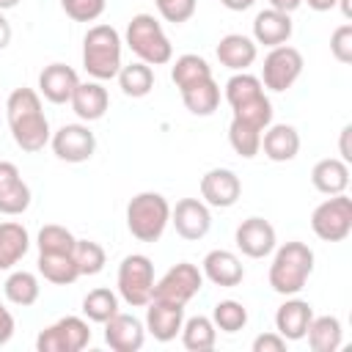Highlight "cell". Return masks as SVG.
I'll return each mask as SVG.
<instances>
[{
  "mask_svg": "<svg viewBox=\"0 0 352 352\" xmlns=\"http://www.w3.org/2000/svg\"><path fill=\"white\" fill-rule=\"evenodd\" d=\"M6 116H8L11 138L22 151L36 154L50 143L52 132H50V121L41 110V94L38 91H33V88L11 91V96L6 102Z\"/></svg>",
  "mask_w": 352,
  "mask_h": 352,
  "instance_id": "obj_1",
  "label": "cell"
},
{
  "mask_svg": "<svg viewBox=\"0 0 352 352\" xmlns=\"http://www.w3.org/2000/svg\"><path fill=\"white\" fill-rule=\"evenodd\" d=\"M314 272V250L305 242H286L275 250L270 264V286L272 292L292 297L300 294Z\"/></svg>",
  "mask_w": 352,
  "mask_h": 352,
  "instance_id": "obj_2",
  "label": "cell"
},
{
  "mask_svg": "<svg viewBox=\"0 0 352 352\" xmlns=\"http://www.w3.org/2000/svg\"><path fill=\"white\" fill-rule=\"evenodd\" d=\"M121 36L113 25H94L88 28L85 38H82V69L88 72V77L104 82L113 80L118 74L121 63Z\"/></svg>",
  "mask_w": 352,
  "mask_h": 352,
  "instance_id": "obj_3",
  "label": "cell"
},
{
  "mask_svg": "<svg viewBox=\"0 0 352 352\" xmlns=\"http://www.w3.org/2000/svg\"><path fill=\"white\" fill-rule=\"evenodd\" d=\"M170 223V204L162 192L146 190L126 204V228L140 242H157Z\"/></svg>",
  "mask_w": 352,
  "mask_h": 352,
  "instance_id": "obj_4",
  "label": "cell"
},
{
  "mask_svg": "<svg viewBox=\"0 0 352 352\" xmlns=\"http://www.w3.org/2000/svg\"><path fill=\"white\" fill-rule=\"evenodd\" d=\"M124 44L138 55V60L148 66H162L173 58V44L165 36L162 25L154 19V14H135L126 25Z\"/></svg>",
  "mask_w": 352,
  "mask_h": 352,
  "instance_id": "obj_5",
  "label": "cell"
},
{
  "mask_svg": "<svg viewBox=\"0 0 352 352\" xmlns=\"http://www.w3.org/2000/svg\"><path fill=\"white\" fill-rule=\"evenodd\" d=\"M118 294L132 308H146L154 292V264L143 253H129L118 264Z\"/></svg>",
  "mask_w": 352,
  "mask_h": 352,
  "instance_id": "obj_6",
  "label": "cell"
},
{
  "mask_svg": "<svg viewBox=\"0 0 352 352\" xmlns=\"http://www.w3.org/2000/svg\"><path fill=\"white\" fill-rule=\"evenodd\" d=\"M311 228L322 242H341L352 231V198L346 192L330 195L311 214Z\"/></svg>",
  "mask_w": 352,
  "mask_h": 352,
  "instance_id": "obj_7",
  "label": "cell"
},
{
  "mask_svg": "<svg viewBox=\"0 0 352 352\" xmlns=\"http://www.w3.org/2000/svg\"><path fill=\"white\" fill-rule=\"evenodd\" d=\"M300 74H302V55H300V50H294L289 44H278V47H270L258 80H261L264 88H270L275 94H283V91H289L297 82Z\"/></svg>",
  "mask_w": 352,
  "mask_h": 352,
  "instance_id": "obj_8",
  "label": "cell"
},
{
  "mask_svg": "<svg viewBox=\"0 0 352 352\" xmlns=\"http://www.w3.org/2000/svg\"><path fill=\"white\" fill-rule=\"evenodd\" d=\"M201 286H204V272L195 264H190V261H179L160 280H154L151 300H165V302L187 305L201 292Z\"/></svg>",
  "mask_w": 352,
  "mask_h": 352,
  "instance_id": "obj_9",
  "label": "cell"
},
{
  "mask_svg": "<svg viewBox=\"0 0 352 352\" xmlns=\"http://www.w3.org/2000/svg\"><path fill=\"white\" fill-rule=\"evenodd\" d=\"M91 344V327L82 316H63L36 336L38 352H80Z\"/></svg>",
  "mask_w": 352,
  "mask_h": 352,
  "instance_id": "obj_10",
  "label": "cell"
},
{
  "mask_svg": "<svg viewBox=\"0 0 352 352\" xmlns=\"http://www.w3.org/2000/svg\"><path fill=\"white\" fill-rule=\"evenodd\" d=\"M50 146L58 160L63 162H88L96 151V138L88 129V124H63L58 132H52Z\"/></svg>",
  "mask_w": 352,
  "mask_h": 352,
  "instance_id": "obj_11",
  "label": "cell"
},
{
  "mask_svg": "<svg viewBox=\"0 0 352 352\" xmlns=\"http://www.w3.org/2000/svg\"><path fill=\"white\" fill-rule=\"evenodd\" d=\"M170 223L182 239L198 242L209 234L212 214L201 198H182V201H176V206H170Z\"/></svg>",
  "mask_w": 352,
  "mask_h": 352,
  "instance_id": "obj_12",
  "label": "cell"
},
{
  "mask_svg": "<svg viewBox=\"0 0 352 352\" xmlns=\"http://www.w3.org/2000/svg\"><path fill=\"white\" fill-rule=\"evenodd\" d=\"M242 182L231 168H212L201 176V201L214 209H228L239 201Z\"/></svg>",
  "mask_w": 352,
  "mask_h": 352,
  "instance_id": "obj_13",
  "label": "cell"
},
{
  "mask_svg": "<svg viewBox=\"0 0 352 352\" xmlns=\"http://www.w3.org/2000/svg\"><path fill=\"white\" fill-rule=\"evenodd\" d=\"M234 242L239 248L242 256L248 258H264L275 250V228L270 220L264 217H248L236 226V234H234Z\"/></svg>",
  "mask_w": 352,
  "mask_h": 352,
  "instance_id": "obj_14",
  "label": "cell"
},
{
  "mask_svg": "<svg viewBox=\"0 0 352 352\" xmlns=\"http://www.w3.org/2000/svg\"><path fill=\"white\" fill-rule=\"evenodd\" d=\"M146 341V324L132 314H113L104 322V344L116 352H138Z\"/></svg>",
  "mask_w": 352,
  "mask_h": 352,
  "instance_id": "obj_15",
  "label": "cell"
},
{
  "mask_svg": "<svg viewBox=\"0 0 352 352\" xmlns=\"http://www.w3.org/2000/svg\"><path fill=\"white\" fill-rule=\"evenodd\" d=\"M146 333H151L157 341L168 344L179 336L184 324V305L179 302H165V300H151L146 305Z\"/></svg>",
  "mask_w": 352,
  "mask_h": 352,
  "instance_id": "obj_16",
  "label": "cell"
},
{
  "mask_svg": "<svg viewBox=\"0 0 352 352\" xmlns=\"http://www.w3.org/2000/svg\"><path fill=\"white\" fill-rule=\"evenodd\" d=\"M201 272H204L206 280H212L214 286H223V289H234V286H239L242 278H245V267H242L239 256L231 253V250H223V248L209 250V253L204 256Z\"/></svg>",
  "mask_w": 352,
  "mask_h": 352,
  "instance_id": "obj_17",
  "label": "cell"
},
{
  "mask_svg": "<svg viewBox=\"0 0 352 352\" xmlns=\"http://www.w3.org/2000/svg\"><path fill=\"white\" fill-rule=\"evenodd\" d=\"M311 319H314L311 302L292 294V297H286V302L278 305V311H275V333H280L286 341H300V338H305Z\"/></svg>",
  "mask_w": 352,
  "mask_h": 352,
  "instance_id": "obj_18",
  "label": "cell"
},
{
  "mask_svg": "<svg viewBox=\"0 0 352 352\" xmlns=\"http://www.w3.org/2000/svg\"><path fill=\"white\" fill-rule=\"evenodd\" d=\"M77 82H80V77H77V72L72 66H66V63H50L38 74V94L47 102H52V104H66L72 99Z\"/></svg>",
  "mask_w": 352,
  "mask_h": 352,
  "instance_id": "obj_19",
  "label": "cell"
},
{
  "mask_svg": "<svg viewBox=\"0 0 352 352\" xmlns=\"http://www.w3.org/2000/svg\"><path fill=\"white\" fill-rule=\"evenodd\" d=\"M69 104H72V110L77 113L80 121L91 124V121H99L107 113L110 96H107V88L99 80H88V82H77Z\"/></svg>",
  "mask_w": 352,
  "mask_h": 352,
  "instance_id": "obj_20",
  "label": "cell"
},
{
  "mask_svg": "<svg viewBox=\"0 0 352 352\" xmlns=\"http://www.w3.org/2000/svg\"><path fill=\"white\" fill-rule=\"evenodd\" d=\"M217 60L231 69V72H248L253 63H256V55H258V47L250 36H242V33H228L217 41Z\"/></svg>",
  "mask_w": 352,
  "mask_h": 352,
  "instance_id": "obj_21",
  "label": "cell"
},
{
  "mask_svg": "<svg viewBox=\"0 0 352 352\" xmlns=\"http://www.w3.org/2000/svg\"><path fill=\"white\" fill-rule=\"evenodd\" d=\"M261 151L272 162H289L300 151V132L292 124H270L261 132Z\"/></svg>",
  "mask_w": 352,
  "mask_h": 352,
  "instance_id": "obj_22",
  "label": "cell"
},
{
  "mask_svg": "<svg viewBox=\"0 0 352 352\" xmlns=\"http://www.w3.org/2000/svg\"><path fill=\"white\" fill-rule=\"evenodd\" d=\"M292 16L275 8H264L253 19V41L264 47H278L292 38Z\"/></svg>",
  "mask_w": 352,
  "mask_h": 352,
  "instance_id": "obj_23",
  "label": "cell"
},
{
  "mask_svg": "<svg viewBox=\"0 0 352 352\" xmlns=\"http://www.w3.org/2000/svg\"><path fill=\"white\" fill-rule=\"evenodd\" d=\"M311 182L322 195L346 192V187H349V162H344L341 157H324L314 165Z\"/></svg>",
  "mask_w": 352,
  "mask_h": 352,
  "instance_id": "obj_24",
  "label": "cell"
},
{
  "mask_svg": "<svg viewBox=\"0 0 352 352\" xmlns=\"http://www.w3.org/2000/svg\"><path fill=\"white\" fill-rule=\"evenodd\" d=\"M30 248V234L22 223L6 220L0 223V270H11L22 261V256Z\"/></svg>",
  "mask_w": 352,
  "mask_h": 352,
  "instance_id": "obj_25",
  "label": "cell"
},
{
  "mask_svg": "<svg viewBox=\"0 0 352 352\" xmlns=\"http://www.w3.org/2000/svg\"><path fill=\"white\" fill-rule=\"evenodd\" d=\"M179 94H182L184 107L192 116H212L220 107V85L214 82V77H206L201 82H192V85L182 88Z\"/></svg>",
  "mask_w": 352,
  "mask_h": 352,
  "instance_id": "obj_26",
  "label": "cell"
},
{
  "mask_svg": "<svg viewBox=\"0 0 352 352\" xmlns=\"http://www.w3.org/2000/svg\"><path fill=\"white\" fill-rule=\"evenodd\" d=\"M305 336H308V346L314 352H336L341 346L344 330L336 316H314Z\"/></svg>",
  "mask_w": 352,
  "mask_h": 352,
  "instance_id": "obj_27",
  "label": "cell"
},
{
  "mask_svg": "<svg viewBox=\"0 0 352 352\" xmlns=\"http://www.w3.org/2000/svg\"><path fill=\"white\" fill-rule=\"evenodd\" d=\"M116 77H118L121 91L126 96H132V99H143L154 88V69L148 63H143V60H135V63L121 66Z\"/></svg>",
  "mask_w": 352,
  "mask_h": 352,
  "instance_id": "obj_28",
  "label": "cell"
},
{
  "mask_svg": "<svg viewBox=\"0 0 352 352\" xmlns=\"http://www.w3.org/2000/svg\"><path fill=\"white\" fill-rule=\"evenodd\" d=\"M179 333H182L184 349H190V352H206L217 341V327H214V322L209 316H190V319H184Z\"/></svg>",
  "mask_w": 352,
  "mask_h": 352,
  "instance_id": "obj_29",
  "label": "cell"
},
{
  "mask_svg": "<svg viewBox=\"0 0 352 352\" xmlns=\"http://www.w3.org/2000/svg\"><path fill=\"white\" fill-rule=\"evenodd\" d=\"M3 292H6V300H8V302L28 308V305H33V302L38 300L41 286H38V278H36L33 272H28V270H14V272L6 278Z\"/></svg>",
  "mask_w": 352,
  "mask_h": 352,
  "instance_id": "obj_30",
  "label": "cell"
},
{
  "mask_svg": "<svg viewBox=\"0 0 352 352\" xmlns=\"http://www.w3.org/2000/svg\"><path fill=\"white\" fill-rule=\"evenodd\" d=\"M38 275L55 286H69L80 278L77 264L72 256H58V253H38Z\"/></svg>",
  "mask_w": 352,
  "mask_h": 352,
  "instance_id": "obj_31",
  "label": "cell"
},
{
  "mask_svg": "<svg viewBox=\"0 0 352 352\" xmlns=\"http://www.w3.org/2000/svg\"><path fill=\"white\" fill-rule=\"evenodd\" d=\"M206 77H212V66L206 63V58H201L195 52L179 55L173 60V66H170V80L176 82L179 91L187 88V85H192V82H201Z\"/></svg>",
  "mask_w": 352,
  "mask_h": 352,
  "instance_id": "obj_32",
  "label": "cell"
},
{
  "mask_svg": "<svg viewBox=\"0 0 352 352\" xmlns=\"http://www.w3.org/2000/svg\"><path fill=\"white\" fill-rule=\"evenodd\" d=\"M82 314L88 322H96V324H104L113 314H118V294L99 286V289H91L85 297H82Z\"/></svg>",
  "mask_w": 352,
  "mask_h": 352,
  "instance_id": "obj_33",
  "label": "cell"
},
{
  "mask_svg": "<svg viewBox=\"0 0 352 352\" xmlns=\"http://www.w3.org/2000/svg\"><path fill=\"white\" fill-rule=\"evenodd\" d=\"M261 94H264L261 80L256 74H248V72H234V77H228V82L223 88V96L231 104V110L245 104V102H250V99H256V96H261Z\"/></svg>",
  "mask_w": 352,
  "mask_h": 352,
  "instance_id": "obj_34",
  "label": "cell"
},
{
  "mask_svg": "<svg viewBox=\"0 0 352 352\" xmlns=\"http://www.w3.org/2000/svg\"><path fill=\"white\" fill-rule=\"evenodd\" d=\"M74 242H77V236H74L69 228L58 226V223L41 226V231H38V236H36V248H38V253H58V256H72V250H74Z\"/></svg>",
  "mask_w": 352,
  "mask_h": 352,
  "instance_id": "obj_35",
  "label": "cell"
},
{
  "mask_svg": "<svg viewBox=\"0 0 352 352\" xmlns=\"http://www.w3.org/2000/svg\"><path fill=\"white\" fill-rule=\"evenodd\" d=\"M72 258H74L80 275H99L104 270V264H107L104 248L99 242H94V239H77L74 250H72Z\"/></svg>",
  "mask_w": 352,
  "mask_h": 352,
  "instance_id": "obj_36",
  "label": "cell"
},
{
  "mask_svg": "<svg viewBox=\"0 0 352 352\" xmlns=\"http://www.w3.org/2000/svg\"><path fill=\"white\" fill-rule=\"evenodd\" d=\"M228 143H231V148L242 160H253L261 151V132L256 126H248V124L231 118V124H228Z\"/></svg>",
  "mask_w": 352,
  "mask_h": 352,
  "instance_id": "obj_37",
  "label": "cell"
},
{
  "mask_svg": "<svg viewBox=\"0 0 352 352\" xmlns=\"http://www.w3.org/2000/svg\"><path fill=\"white\" fill-rule=\"evenodd\" d=\"M234 118L242 121V124H248V126H256L258 132H264L272 124V102L267 99V94H261V96H256V99L234 107Z\"/></svg>",
  "mask_w": 352,
  "mask_h": 352,
  "instance_id": "obj_38",
  "label": "cell"
},
{
  "mask_svg": "<svg viewBox=\"0 0 352 352\" xmlns=\"http://www.w3.org/2000/svg\"><path fill=\"white\" fill-rule=\"evenodd\" d=\"M212 322L223 333H239L248 324V308L236 300H220L212 308Z\"/></svg>",
  "mask_w": 352,
  "mask_h": 352,
  "instance_id": "obj_39",
  "label": "cell"
},
{
  "mask_svg": "<svg viewBox=\"0 0 352 352\" xmlns=\"http://www.w3.org/2000/svg\"><path fill=\"white\" fill-rule=\"evenodd\" d=\"M30 206V187L25 184V179L14 182L11 187L0 190V214L16 217Z\"/></svg>",
  "mask_w": 352,
  "mask_h": 352,
  "instance_id": "obj_40",
  "label": "cell"
},
{
  "mask_svg": "<svg viewBox=\"0 0 352 352\" xmlns=\"http://www.w3.org/2000/svg\"><path fill=\"white\" fill-rule=\"evenodd\" d=\"M60 8L74 22H94L104 14L107 0H60Z\"/></svg>",
  "mask_w": 352,
  "mask_h": 352,
  "instance_id": "obj_41",
  "label": "cell"
},
{
  "mask_svg": "<svg viewBox=\"0 0 352 352\" xmlns=\"http://www.w3.org/2000/svg\"><path fill=\"white\" fill-rule=\"evenodd\" d=\"M154 6H157L160 16H162L165 22L182 25V22H187V19L195 14L198 0H154Z\"/></svg>",
  "mask_w": 352,
  "mask_h": 352,
  "instance_id": "obj_42",
  "label": "cell"
},
{
  "mask_svg": "<svg viewBox=\"0 0 352 352\" xmlns=\"http://www.w3.org/2000/svg\"><path fill=\"white\" fill-rule=\"evenodd\" d=\"M330 52L338 63H352V25H338L330 36Z\"/></svg>",
  "mask_w": 352,
  "mask_h": 352,
  "instance_id": "obj_43",
  "label": "cell"
},
{
  "mask_svg": "<svg viewBox=\"0 0 352 352\" xmlns=\"http://www.w3.org/2000/svg\"><path fill=\"white\" fill-rule=\"evenodd\" d=\"M283 349H286V338L275 330L253 338V352H283Z\"/></svg>",
  "mask_w": 352,
  "mask_h": 352,
  "instance_id": "obj_44",
  "label": "cell"
},
{
  "mask_svg": "<svg viewBox=\"0 0 352 352\" xmlns=\"http://www.w3.org/2000/svg\"><path fill=\"white\" fill-rule=\"evenodd\" d=\"M14 316H11V311L0 302V346H6L8 341H11V336H14Z\"/></svg>",
  "mask_w": 352,
  "mask_h": 352,
  "instance_id": "obj_45",
  "label": "cell"
},
{
  "mask_svg": "<svg viewBox=\"0 0 352 352\" xmlns=\"http://www.w3.org/2000/svg\"><path fill=\"white\" fill-rule=\"evenodd\" d=\"M19 179H22L19 168H16L14 162H6V160H0V190L11 187V184H14V182H19Z\"/></svg>",
  "mask_w": 352,
  "mask_h": 352,
  "instance_id": "obj_46",
  "label": "cell"
},
{
  "mask_svg": "<svg viewBox=\"0 0 352 352\" xmlns=\"http://www.w3.org/2000/svg\"><path fill=\"white\" fill-rule=\"evenodd\" d=\"M300 6H302V0H270V8L283 11V14H292V11H297Z\"/></svg>",
  "mask_w": 352,
  "mask_h": 352,
  "instance_id": "obj_47",
  "label": "cell"
},
{
  "mask_svg": "<svg viewBox=\"0 0 352 352\" xmlns=\"http://www.w3.org/2000/svg\"><path fill=\"white\" fill-rule=\"evenodd\" d=\"M349 135H352V126L346 124V126L341 129V160H344V162L352 160V151H349Z\"/></svg>",
  "mask_w": 352,
  "mask_h": 352,
  "instance_id": "obj_48",
  "label": "cell"
},
{
  "mask_svg": "<svg viewBox=\"0 0 352 352\" xmlns=\"http://www.w3.org/2000/svg\"><path fill=\"white\" fill-rule=\"evenodd\" d=\"M8 44H11V22L0 11V50H6Z\"/></svg>",
  "mask_w": 352,
  "mask_h": 352,
  "instance_id": "obj_49",
  "label": "cell"
},
{
  "mask_svg": "<svg viewBox=\"0 0 352 352\" xmlns=\"http://www.w3.org/2000/svg\"><path fill=\"white\" fill-rule=\"evenodd\" d=\"M220 3H223L228 11H248L256 0H220Z\"/></svg>",
  "mask_w": 352,
  "mask_h": 352,
  "instance_id": "obj_50",
  "label": "cell"
},
{
  "mask_svg": "<svg viewBox=\"0 0 352 352\" xmlns=\"http://www.w3.org/2000/svg\"><path fill=\"white\" fill-rule=\"evenodd\" d=\"M302 3H308V8L314 11H330L336 6V0H302Z\"/></svg>",
  "mask_w": 352,
  "mask_h": 352,
  "instance_id": "obj_51",
  "label": "cell"
},
{
  "mask_svg": "<svg viewBox=\"0 0 352 352\" xmlns=\"http://www.w3.org/2000/svg\"><path fill=\"white\" fill-rule=\"evenodd\" d=\"M336 6H341V14H344L346 19H352V3H349V0H336Z\"/></svg>",
  "mask_w": 352,
  "mask_h": 352,
  "instance_id": "obj_52",
  "label": "cell"
},
{
  "mask_svg": "<svg viewBox=\"0 0 352 352\" xmlns=\"http://www.w3.org/2000/svg\"><path fill=\"white\" fill-rule=\"evenodd\" d=\"M19 0H0V11H8V8H14Z\"/></svg>",
  "mask_w": 352,
  "mask_h": 352,
  "instance_id": "obj_53",
  "label": "cell"
}]
</instances>
